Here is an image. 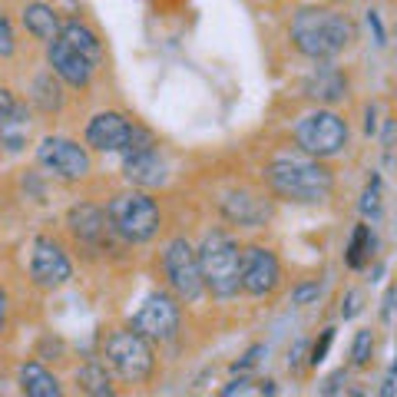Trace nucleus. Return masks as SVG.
Wrapping results in <instances>:
<instances>
[{
  "instance_id": "9b49d317",
  "label": "nucleus",
  "mask_w": 397,
  "mask_h": 397,
  "mask_svg": "<svg viewBox=\"0 0 397 397\" xmlns=\"http://www.w3.org/2000/svg\"><path fill=\"white\" fill-rule=\"evenodd\" d=\"M30 275L40 288H60L70 282L73 265L63 255V248L50 239H37L34 242V255H30Z\"/></svg>"
},
{
  "instance_id": "7c9ffc66",
  "label": "nucleus",
  "mask_w": 397,
  "mask_h": 397,
  "mask_svg": "<svg viewBox=\"0 0 397 397\" xmlns=\"http://www.w3.org/2000/svg\"><path fill=\"white\" fill-rule=\"evenodd\" d=\"M304 354H308V341L298 338L295 344H291V351H288V368H291V371H298V368L304 364Z\"/></svg>"
},
{
  "instance_id": "0eeeda50",
  "label": "nucleus",
  "mask_w": 397,
  "mask_h": 397,
  "mask_svg": "<svg viewBox=\"0 0 397 397\" xmlns=\"http://www.w3.org/2000/svg\"><path fill=\"white\" fill-rule=\"evenodd\" d=\"M163 268H166V278H169L172 291L182 298V302H195L202 295V268H199V252L186 242V239H172L166 252H163Z\"/></svg>"
},
{
  "instance_id": "a878e982",
  "label": "nucleus",
  "mask_w": 397,
  "mask_h": 397,
  "mask_svg": "<svg viewBox=\"0 0 397 397\" xmlns=\"http://www.w3.org/2000/svg\"><path fill=\"white\" fill-rule=\"evenodd\" d=\"M361 215H364V219H381V179L378 176L368 182V189L361 195Z\"/></svg>"
},
{
  "instance_id": "6ab92c4d",
  "label": "nucleus",
  "mask_w": 397,
  "mask_h": 397,
  "mask_svg": "<svg viewBox=\"0 0 397 397\" xmlns=\"http://www.w3.org/2000/svg\"><path fill=\"white\" fill-rule=\"evenodd\" d=\"M23 27H27V34H34L43 43L60 37V17H57V10L47 7V3H30L23 10Z\"/></svg>"
},
{
  "instance_id": "ddd939ff",
  "label": "nucleus",
  "mask_w": 397,
  "mask_h": 397,
  "mask_svg": "<svg viewBox=\"0 0 397 397\" xmlns=\"http://www.w3.org/2000/svg\"><path fill=\"white\" fill-rule=\"evenodd\" d=\"M50 67H53V73L63 80V83H70V86H90V80H93V63L83 57V53H76L73 47L67 43V40H50Z\"/></svg>"
},
{
  "instance_id": "dca6fc26",
  "label": "nucleus",
  "mask_w": 397,
  "mask_h": 397,
  "mask_svg": "<svg viewBox=\"0 0 397 397\" xmlns=\"http://www.w3.org/2000/svg\"><path fill=\"white\" fill-rule=\"evenodd\" d=\"M67 226H70V232H73L80 242H93V245H99V242L106 239L110 219H106V212H103V208L90 206V202H80V206L70 208Z\"/></svg>"
},
{
  "instance_id": "f8f14e48",
  "label": "nucleus",
  "mask_w": 397,
  "mask_h": 397,
  "mask_svg": "<svg viewBox=\"0 0 397 397\" xmlns=\"http://www.w3.org/2000/svg\"><path fill=\"white\" fill-rule=\"evenodd\" d=\"M222 212H226L228 222H235V226L258 228L272 219V202L248 189H239V192H226L222 195Z\"/></svg>"
},
{
  "instance_id": "f257e3e1",
  "label": "nucleus",
  "mask_w": 397,
  "mask_h": 397,
  "mask_svg": "<svg viewBox=\"0 0 397 397\" xmlns=\"http://www.w3.org/2000/svg\"><path fill=\"white\" fill-rule=\"evenodd\" d=\"M265 182L272 186L278 199L302 202V206L328 202L335 192V176L308 152L304 156H278L275 163H268Z\"/></svg>"
},
{
  "instance_id": "4468645a",
  "label": "nucleus",
  "mask_w": 397,
  "mask_h": 397,
  "mask_svg": "<svg viewBox=\"0 0 397 397\" xmlns=\"http://www.w3.org/2000/svg\"><path fill=\"white\" fill-rule=\"evenodd\" d=\"M132 123L119 113H99L90 119L86 126V143L99 152H123L126 149V139H130Z\"/></svg>"
},
{
  "instance_id": "f3484780",
  "label": "nucleus",
  "mask_w": 397,
  "mask_h": 397,
  "mask_svg": "<svg viewBox=\"0 0 397 397\" xmlns=\"http://www.w3.org/2000/svg\"><path fill=\"white\" fill-rule=\"evenodd\" d=\"M304 96H308V99H318V103H338V99L348 96V80H344L341 70L322 63L315 73L304 80Z\"/></svg>"
},
{
  "instance_id": "6e6552de",
  "label": "nucleus",
  "mask_w": 397,
  "mask_h": 397,
  "mask_svg": "<svg viewBox=\"0 0 397 397\" xmlns=\"http://www.w3.org/2000/svg\"><path fill=\"white\" fill-rule=\"evenodd\" d=\"M37 159L43 169H50L53 176L76 182L83 176H90V152L83 149L73 139H63V136H47L37 146Z\"/></svg>"
},
{
  "instance_id": "f03ea898",
  "label": "nucleus",
  "mask_w": 397,
  "mask_h": 397,
  "mask_svg": "<svg viewBox=\"0 0 397 397\" xmlns=\"http://www.w3.org/2000/svg\"><path fill=\"white\" fill-rule=\"evenodd\" d=\"M354 40V23L335 10H298L291 20V43L311 60H331Z\"/></svg>"
},
{
  "instance_id": "473e14b6",
  "label": "nucleus",
  "mask_w": 397,
  "mask_h": 397,
  "mask_svg": "<svg viewBox=\"0 0 397 397\" xmlns=\"http://www.w3.org/2000/svg\"><path fill=\"white\" fill-rule=\"evenodd\" d=\"M341 381H348V371H344V368H341V371H335L331 378L324 381V384H322V394H338V391H341Z\"/></svg>"
},
{
  "instance_id": "c9c22d12",
  "label": "nucleus",
  "mask_w": 397,
  "mask_h": 397,
  "mask_svg": "<svg viewBox=\"0 0 397 397\" xmlns=\"http://www.w3.org/2000/svg\"><path fill=\"white\" fill-rule=\"evenodd\" d=\"M368 23H371V30H374V40H378V43H384V27H381V17L374 14V10L368 14Z\"/></svg>"
},
{
  "instance_id": "20e7f679",
  "label": "nucleus",
  "mask_w": 397,
  "mask_h": 397,
  "mask_svg": "<svg viewBox=\"0 0 397 397\" xmlns=\"http://www.w3.org/2000/svg\"><path fill=\"white\" fill-rule=\"evenodd\" d=\"M106 219L116 235H123L126 242H149L159 232V206L143 192H119L106 206Z\"/></svg>"
},
{
  "instance_id": "5701e85b",
  "label": "nucleus",
  "mask_w": 397,
  "mask_h": 397,
  "mask_svg": "<svg viewBox=\"0 0 397 397\" xmlns=\"http://www.w3.org/2000/svg\"><path fill=\"white\" fill-rule=\"evenodd\" d=\"M34 99H37V106L43 113H57L60 106H63V93H60V83L53 80V73L37 76V83H34Z\"/></svg>"
},
{
  "instance_id": "c756f323",
  "label": "nucleus",
  "mask_w": 397,
  "mask_h": 397,
  "mask_svg": "<svg viewBox=\"0 0 397 397\" xmlns=\"http://www.w3.org/2000/svg\"><path fill=\"white\" fill-rule=\"evenodd\" d=\"M14 47H17L14 43V27H10V20L0 14V57H10Z\"/></svg>"
},
{
  "instance_id": "2f4dec72",
  "label": "nucleus",
  "mask_w": 397,
  "mask_h": 397,
  "mask_svg": "<svg viewBox=\"0 0 397 397\" xmlns=\"http://www.w3.org/2000/svg\"><path fill=\"white\" fill-rule=\"evenodd\" d=\"M361 311V291H348L344 295V304H341V318L348 322V318H354Z\"/></svg>"
},
{
  "instance_id": "9d476101",
  "label": "nucleus",
  "mask_w": 397,
  "mask_h": 397,
  "mask_svg": "<svg viewBox=\"0 0 397 397\" xmlns=\"http://www.w3.org/2000/svg\"><path fill=\"white\" fill-rule=\"evenodd\" d=\"M278 282H282V265L275 258V252L262 245H248L242 252V291L262 298V295H272Z\"/></svg>"
},
{
  "instance_id": "2eb2a0df",
  "label": "nucleus",
  "mask_w": 397,
  "mask_h": 397,
  "mask_svg": "<svg viewBox=\"0 0 397 397\" xmlns=\"http://www.w3.org/2000/svg\"><path fill=\"white\" fill-rule=\"evenodd\" d=\"M123 172H126V179H130L132 186H139V189H159L166 182V163L159 159L156 149L123 156Z\"/></svg>"
},
{
  "instance_id": "c85d7f7f",
  "label": "nucleus",
  "mask_w": 397,
  "mask_h": 397,
  "mask_svg": "<svg viewBox=\"0 0 397 397\" xmlns=\"http://www.w3.org/2000/svg\"><path fill=\"white\" fill-rule=\"evenodd\" d=\"M331 341H335V328H324L322 338L315 341V348H311V354H308V364H311V368H318V364L328 358V348H331Z\"/></svg>"
},
{
  "instance_id": "b1692460",
  "label": "nucleus",
  "mask_w": 397,
  "mask_h": 397,
  "mask_svg": "<svg viewBox=\"0 0 397 397\" xmlns=\"http://www.w3.org/2000/svg\"><path fill=\"white\" fill-rule=\"evenodd\" d=\"M226 397H235V394H278L275 381H248V378H235L232 384L222 387Z\"/></svg>"
},
{
  "instance_id": "f704fd0d",
  "label": "nucleus",
  "mask_w": 397,
  "mask_h": 397,
  "mask_svg": "<svg viewBox=\"0 0 397 397\" xmlns=\"http://www.w3.org/2000/svg\"><path fill=\"white\" fill-rule=\"evenodd\" d=\"M262 354H265V348H262V344H258V348H252V351L245 354V358H242L239 364H235V371H248L252 364H258V358H262Z\"/></svg>"
},
{
  "instance_id": "39448f33",
  "label": "nucleus",
  "mask_w": 397,
  "mask_h": 397,
  "mask_svg": "<svg viewBox=\"0 0 397 397\" xmlns=\"http://www.w3.org/2000/svg\"><path fill=\"white\" fill-rule=\"evenodd\" d=\"M295 143L302 146V152L315 156V159H328L338 156L348 146V126L338 113L331 110H315L298 119L295 126Z\"/></svg>"
},
{
  "instance_id": "aec40b11",
  "label": "nucleus",
  "mask_w": 397,
  "mask_h": 397,
  "mask_svg": "<svg viewBox=\"0 0 397 397\" xmlns=\"http://www.w3.org/2000/svg\"><path fill=\"white\" fill-rule=\"evenodd\" d=\"M60 40H67V43L73 47L76 53H83V57L90 60L93 67L99 63V60H103V47H99L96 34L90 30V27L76 23V20H70V23H63V27H60Z\"/></svg>"
},
{
  "instance_id": "e433bc0d",
  "label": "nucleus",
  "mask_w": 397,
  "mask_h": 397,
  "mask_svg": "<svg viewBox=\"0 0 397 397\" xmlns=\"http://www.w3.org/2000/svg\"><path fill=\"white\" fill-rule=\"evenodd\" d=\"M394 288H391V291H387V298H384V322H391V308H394Z\"/></svg>"
},
{
  "instance_id": "bb28decb",
  "label": "nucleus",
  "mask_w": 397,
  "mask_h": 397,
  "mask_svg": "<svg viewBox=\"0 0 397 397\" xmlns=\"http://www.w3.org/2000/svg\"><path fill=\"white\" fill-rule=\"evenodd\" d=\"M322 295H324V282H304L291 291V304H298V308L302 304H318Z\"/></svg>"
},
{
  "instance_id": "1a4fd4ad",
  "label": "nucleus",
  "mask_w": 397,
  "mask_h": 397,
  "mask_svg": "<svg viewBox=\"0 0 397 397\" xmlns=\"http://www.w3.org/2000/svg\"><path fill=\"white\" fill-rule=\"evenodd\" d=\"M132 331H139L149 341H169L179 331V304L169 295H149L146 304L139 308V315L132 318Z\"/></svg>"
},
{
  "instance_id": "cd10ccee",
  "label": "nucleus",
  "mask_w": 397,
  "mask_h": 397,
  "mask_svg": "<svg viewBox=\"0 0 397 397\" xmlns=\"http://www.w3.org/2000/svg\"><path fill=\"white\" fill-rule=\"evenodd\" d=\"M143 149H152V136H149V130H143V126H136V123H132L123 156H130V152H143Z\"/></svg>"
},
{
  "instance_id": "423d86ee",
  "label": "nucleus",
  "mask_w": 397,
  "mask_h": 397,
  "mask_svg": "<svg viewBox=\"0 0 397 397\" xmlns=\"http://www.w3.org/2000/svg\"><path fill=\"white\" fill-rule=\"evenodd\" d=\"M106 364L113 368L116 374L123 381H146L152 374V348H149V338H143L139 331H116L106 338Z\"/></svg>"
},
{
  "instance_id": "58836bf2",
  "label": "nucleus",
  "mask_w": 397,
  "mask_h": 397,
  "mask_svg": "<svg viewBox=\"0 0 397 397\" xmlns=\"http://www.w3.org/2000/svg\"><path fill=\"white\" fill-rule=\"evenodd\" d=\"M397 387H394V381H384V387H381V394H394Z\"/></svg>"
},
{
  "instance_id": "4be33fe9",
  "label": "nucleus",
  "mask_w": 397,
  "mask_h": 397,
  "mask_svg": "<svg viewBox=\"0 0 397 397\" xmlns=\"http://www.w3.org/2000/svg\"><path fill=\"white\" fill-rule=\"evenodd\" d=\"M76 384H80V391H86V394H93V397H110L113 394L110 374H106V368H103L99 361L83 364V368L76 371Z\"/></svg>"
},
{
  "instance_id": "ea45409f",
  "label": "nucleus",
  "mask_w": 397,
  "mask_h": 397,
  "mask_svg": "<svg viewBox=\"0 0 397 397\" xmlns=\"http://www.w3.org/2000/svg\"><path fill=\"white\" fill-rule=\"evenodd\" d=\"M391 381L397 384V358H394V368H391Z\"/></svg>"
},
{
  "instance_id": "393cba45",
  "label": "nucleus",
  "mask_w": 397,
  "mask_h": 397,
  "mask_svg": "<svg viewBox=\"0 0 397 397\" xmlns=\"http://www.w3.org/2000/svg\"><path fill=\"white\" fill-rule=\"evenodd\" d=\"M371 354H374V335H371V331H358V335H354V344H351V364H354V368H368V364H371Z\"/></svg>"
},
{
  "instance_id": "72a5a7b5",
  "label": "nucleus",
  "mask_w": 397,
  "mask_h": 397,
  "mask_svg": "<svg viewBox=\"0 0 397 397\" xmlns=\"http://www.w3.org/2000/svg\"><path fill=\"white\" fill-rule=\"evenodd\" d=\"M14 110H17V99L10 96V90H3V86H0V123L14 113Z\"/></svg>"
},
{
  "instance_id": "4c0bfd02",
  "label": "nucleus",
  "mask_w": 397,
  "mask_h": 397,
  "mask_svg": "<svg viewBox=\"0 0 397 397\" xmlns=\"http://www.w3.org/2000/svg\"><path fill=\"white\" fill-rule=\"evenodd\" d=\"M3 324H7V295L0 291V331H3Z\"/></svg>"
},
{
  "instance_id": "412c9836",
  "label": "nucleus",
  "mask_w": 397,
  "mask_h": 397,
  "mask_svg": "<svg viewBox=\"0 0 397 397\" xmlns=\"http://www.w3.org/2000/svg\"><path fill=\"white\" fill-rule=\"evenodd\" d=\"M374 248H378V239H374L371 226H354L351 242H348V248H344V262L351 265V268H364V265L371 262Z\"/></svg>"
},
{
  "instance_id": "a211bd4d",
  "label": "nucleus",
  "mask_w": 397,
  "mask_h": 397,
  "mask_svg": "<svg viewBox=\"0 0 397 397\" xmlns=\"http://www.w3.org/2000/svg\"><path fill=\"white\" fill-rule=\"evenodd\" d=\"M20 391L27 397H60V381L37 361L20 368Z\"/></svg>"
},
{
  "instance_id": "7ed1b4c3",
  "label": "nucleus",
  "mask_w": 397,
  "mask_h": 397,
  "mask_svg": "<svg viewBox=\"0 0 397 397\" xmlns=\"http://www.w3.org/2000/svg\"><path fill=\"white\" fill-rule=\"evenodd\" d=\"M202 282L215 298H232L242 291V252L226 232H208L199 245Z\"/></svg>"
}]
</instances>
